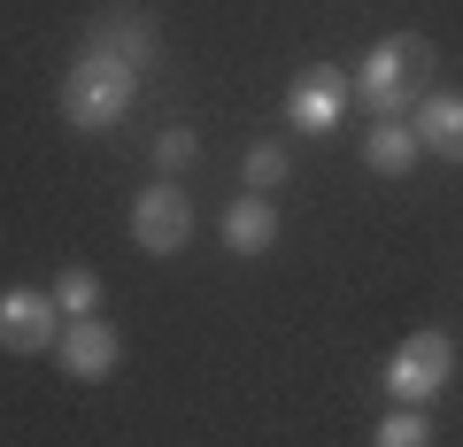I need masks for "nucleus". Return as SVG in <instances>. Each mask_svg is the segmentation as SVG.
Returning <instances> with one entry per match:
<instances>
[{"label":"nucleus","mask_w":463,"mask_h":447,"mask_svg":"<svg viewBox=\"0 0 463 447\" xmlns=\"http://www.w3.org/2000/svg\"><path fill=\"white\" fill-rule=\"evenodd\" d=\"M139 78H147V70H132L124 54L100 47V39H85L78 62H70V78H62V116L78 124V132H109V124L132 116Z\"/></svg>","instance_id":"obj_1"},{"label":"nucleus","mask_w":463,"mask_h":447,"mask_svg":"<svg viewBox=\"0 0 463 447\" xmlns=\"http://www.w3.org/2000/svg\"><path fill=\"white\" fill-rule=\"evenodd\" d=\"M432 78V47L417 32H394V39H379V47L364 54V70H355V100H371L379 116H402L410 100H425L417 85Z\"/></svg>","instance_id":"obj_2"},{"label":"nucleus","mask_w":463,"mask_h":447,"mask_svg":"<svg viewBox=\"0 0 463 447\" xmlns=\"http://www.w3.org/2000/svg\"><path fill=\"white\" fill-rule=\"evenodd\" d=\"M448 378H456V340H448V331H410L394 348V363H386V394H394L402 409H425Z\"/></svg>","instance_id":"obj_3"},{"label":"nucleus","mask_w":463,"mask_h":447,"mask_svg":"<svg viewBox=\"0 0 463 447\" xmlns=\"http://www.w3.org/2000/svg\"><path fill=\"white\" fill-rule=\"evenodd\" d=\"M355 108V78H347L340 62H309L294 78V93H286V116H294V132H340V116Z\"/></svg>","instance_id":"obj_4"},{"label":"nucleus","mask_w":463,"mask_h":447,"mask_svg":"<svg viewBox=\"0 0 463 447\" xmlns=\"http://www.w3.org/2000/svg\"><path fill=\"white\" fill-rule=\"evenodd\" d=\"M54 340H62V309H54V293H39V285H8V293H0V348H8V355H54Z\"/></svg>","instance_id":"obj_5"},{"label":"nucleus","mask_w":463,"mask_h":447,"mask_svg":"<svg viewBox=\"0 0 463 447\" xmlns=\"http://www.w3.org/2000/svg\"><path fill=\"white\" fill-rule=\"evenodd\" d=\"M185 239H194V200L178 193V185H147V193L132 200V247L139 255H178Z\"/></svg>","instance_id":"obj_6"},{"label":"nucleus","mask_w":463,"mask_h":447,"mask_svg":"<svg viewBox=\"0 0 463 447\" xmlns=\"http://www.w3.org/2000/svg\"><path fill=\"white\" fill-rule=\"evenodd\" d=\"M54 363H62L70 378H85V386H93V378H109V370L124 363V340H116V331L100 324V316H70V324H62V340H54Z\"/></svg>","instance_id":"obj_7"},{"label":"nucleus","mask_w":463,"mask_h":447,"mask_svg":"<svg viewBox=\"0 0 463 447\" xmlns=\"http://www.w3.org/2000/svg\"><path fill=\"white\" fill-rule=\"evenodd\" d=\"M85 39H100V47H109V54H124L132 70H155V54H163V32H155V16H147V8H109V16H100Z\"/></svg>","instance_id":"obj_8"},{"label":"nucleus","mask_w":463,"mask_h":447,"mask_svg":"<svg viewBox=\"0 0 463 447\" xmlns=\"http://www.w3.org/2000/svg\"><path fill=\"white\" fill-rule=\"evenodd\" d=\"M410 132H417V147L432 163H463V93H425Z\"/></svg>","instance_id":"obj_9"},{"label":"nucleus","mask_w":463,"mask_h":447,"mask_svg":"<svg viewBox=\"0 0 463 447\" xmlns=\"http://www.w3.org/2000/svg\"><path fill=\"white\" fill-rule=\"evenodd\" d=\"M216 232H224V247H232V255H270V247H279V209H270V193L232 200Z\"/></svg>","instance_id":"obj_10"},{"label":"nucleus","mask_w":463,"mask_h":447,"mask_svg":"<svg viewBox=\"0 0 463 447\" xmlns=\"http://www.w3.org/2000/svg\"><path fill=\"white\" fill-rule=\"evenodd\" d=\"M417 154H425V147H417V132H410L402 116H379V124H371V139H364V163L379 170V178H402V170H417Z\"/></svg>","instance_id":"obj_11"},{"label":"nucleus","mask_w":463,"mask_h":447,"mask_svg":"<svg viewBox=\"0 0 463 447\" xmlns=\"http://www.w3.org/2000/svg\"><path fill=\"white\" fill-rule=\"evenodd\" d=\"M47 293H54V309H62V324H70V316H100V278H93L85 263H70Z\"/></svg>","instance_id":"obj_12"},{"label":"nucleus","mask_w":463,"mask_h":447,"mask_svg":"<svg viewBox=\"0 0 463 447\" xmlns=\"http://www.w3.org/2000/svg\"><path fill=\"white\" fill-rule=\"evenodd\" d=\"M286 170H294V154H286L279 139H255V147H248V163H240V178H248V193H279V185H286Z\"/></svg>","instance_id":"obj_13"},{"label":"nucleus","mask_w":463,"mask_h":447,"mask_svg":"<svg viewBox=\"0 0 463 447\" xmlns=\"http://www.w3.org/2000/svg\"><path fill=\"white\" fill-rule=\"evenodd\" d=\"M371 447H432V416H425V409H402V401H394V409L379 416V432H371Z\"/></svg>","instance_id":"obj_14"},{"label":"nucleus","mask_w":463,"mask_h":447,"mask_svg":"<svg viewBox=\"0 0 463 447\" xmlns=\"http://www.w3.org/2000/svg\"><path fill=\"white\" fill-rule=\"evenodd\" d=\"M194 147H201V139L185 132V124H170V132L155 139V163H163V178H170V170H185V163H194Z\"/></svg>","instance_id":"obj_15"}]
</instances>
